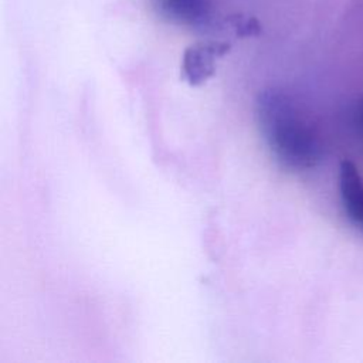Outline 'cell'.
<instances>
[{"mask_svg":"<svg viewBox=\"0 0 363 363\" xmlns=\"http://www.w3.org/2000/svg\"><path fill=\"white\" fill-rule=\"evenodd\" d=\"M255 118L268 149L285 169L308 170L323 159L318 130L285 92L261 91L255 99Z\"/></svg>","mask_w":363,"mask_h":363,"instance_id":"obj_1","label":"cell"},{"mask_svg":"<svg viewBox=\"0 0 363 363\" xmlns=\"http://www.w3.org/2000/svg\"><path fill=\"white\" fill-rule=\"evenodd\" d=\"M231 41L207 38L187 47L182 58V78L191 86H199L216 74V62L228 54Z\"/></svg>","mask_w":363,"mask_h":363,"instance_id":"obj_2","label":"cell"},{"mask_svg":"<svg viewBox=\"0 0 363 363\" xmlns=\"http://www.w3.org/2000/svg\"><path fill=\"white\" fill-rule=\"evenodd\" d=\"M156 7L163 17L206 34L211 33L217 20L208 0H156Z\"/></svg>","mask_w":363,"mask_h":363,"instance_id":"obj_3","label":"cell"},{"mask_svg":"<svg viewBox=\"0 0 363 363\" xmlns=\"http://www.w3.org/2000/svg\"><path fill=\"white\" fill-rule=\"evenodd\" d=\"M339 196L349 223L363 234V176L350 160L339 166Z\"/></svg>","mask_w":363,"mask_h":363,"instance_id":"obj_4","label":"cell"},{"mask_svg":"<svg viewBox=\"0 0 363 363\" xmlns=\"http://www.w3.org/2000/svg\"><path fill=\"white\" fill-rule=\"evenodd\" d=\"M259 34H261L259 21L252 16H247L241 13L217 18L210 33L213 38H223V40H227L225 35L234 37V38H245V37H257Z\"/></svg>","mask_w":363,"mask_h":363,"instance_id":"obj_5","label":"cell"},{"mask_svg":"<svg viewBox=\"0 0 363 363\" xmlns=\"http://www.w3.org/2000/svg\"><path fill=\"white\" fill-rule=\"evenodd\" d=\"M354 118H356V123H357V128H359L360 133L363 135V101H360V104L356 106V111H354Z\"/></svg>","mask_w":363,"mask_h":363,"instance_id":"obj_6","label":"cell"}]
</instances>
